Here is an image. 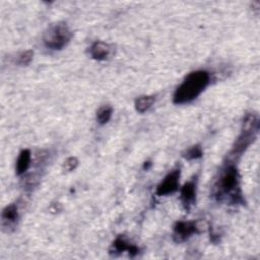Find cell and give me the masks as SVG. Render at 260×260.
Segmentation results:
<instances>
[{
	"label": "cell",
	"instance_id": "4fadbf2b",
	"mask_svg": "<svg viewBox=\"0 0 260 260\" xmlns=\"http://www.w3.org/2000/svg\"><path fill=\"white\" fill-rule=\"evenodd\" d=\"M132 244H129L128 242L123 238V237H118L111 246L110 252L111 253H121V252H124V251H128L130 246Z\"/></svg>",
	"mask_w": 260,
	"mask_h": 260
},
{
	"label": "cell",
	"instance_id": "9a60e30c",
	"mask_svg": "<svg viewBox=\"0 0 260 260\" xmlns=\"http://www.w3.org/2000/svg\"><path fill=\"white\" fill-rule=\"evenodd\" d=\"M33 56H34V52L32 50L23 52V53H21L19 57H17V64H20L22 66L29 65L33 60Z\"/></svg>",
	"mask_w": 260,
	"mask_h": 260
},
{
	"label": "cell",
	"instance_id": "8992f818",
	"mask_svg": "<svg viewBox=\"0 0 260 260\" xmlns=\"http://www.w3.org/2000/svg\"><path fill=\"white\" fill-rule=\"evenodd\" d=\"M198 232L197 223L195 222H178L174 226L173 230V238L177 243L186 241L188 238L191 237L193 234Z\"/></svg>",
	"mask_w": 260,
	"mask_h": 260
},
{
	"label": "cell",
	"instance_id": "e0dca14e",
	"mask_svg": "<svg viewBox=\"0 0 260 260\" xmlns=\"http://www.w3.org/2000/svg\"><path fill=\"white\" fill-rule=\"evenodd\" d=\"M150 166H151V163L150 162H146L145 165H144V169L145 170H149L150 168Z\"/></svg>",
	"mask_w": 260,
	"mask_h": 260
},
{
	"label": "cell",
	"instance_id": "ba28073f",
	"mask_svg": "<svg viewBox=\"0 0 260 260\" xmlns=\"http://www.w3.org/2000/svg\"><path fill=\"white\" fill-rule=\"evenodd\" d=\"M90 53L92 57L98 61L105 60L109 57L111 53V47L107 43L98 41L92 45L90 49Z\"/></svg>",
	"mask_w": 260,
	"mask_h": 260
},
{
	"label": "cell",
	"instance_id": "277c9868",
	"mask_svg": "<svg viewBox=\"0 0 260 260\" xmlns=\"http://www.w3.org/2000/svg\"><path fill=\"white\" fill-rule=\"evenodd\" d=\"M73 33L65 23L51 26L44 34V45L51 50H61L72 40Z\"/></svg>",
	"mask_w": 260,
	"mask_h": 260
},
{
	"label": "cell",
	"instance_id": "8fae6325",
	"mask_svg": "<svg viewBox=\"0 0 260 260\" xmlns=\"http://www.w3.org/2000/svg\"><path fill=\"white\" fill-rule=\"evenodd\" d=\"M155 98L153 96H143L135 101V109L137 112L145 113L153 105Z\"/></svg>",
	"mask_w": 260,
	"mask_h": 260
},
{
	"label": "cell",
	"instance_id": "7c38bea8",
	"mask_svg": "<svg viewBox=\"0 0 260 260\" xmlns=\"http://www.w3.org/2000/svg\"><path fill=\"white\" fill-rule=\"evenodd\" d=\"M113 113V109L111 106L107 105V106H103L99 109L98 113H97V120L99 124L104 125L109 122V120L111 119Z\"/></svg>",
	"mask_w": 260,
	"mask_h": 260
},
{
	"label": "cell",
	"instance_id": "30bf717a",
	"mask_svg": "<svg viewBox=\"0 0 260 260\" xmlns=\"http://www.w3.org/2000/svg\"><path fill=\"white\" fill-rule=\"evenodd\" d=\"M31 160H32V154L30 149H23L19 155V158H17L16 161V174L19 176L24 175L25 173L28 171L30 164H31Z\"/></svg>",
	"mask_w": 260,
	"mask_h": 260
},
{
	"label": "cell",
	"instance_id": "2e32d148",
	"mask_svg": "<svg viewBox=\"0 0 260 260\" xmlns=\"http://www.w3.org/2000/svg\"><path fill=\"white\" fill-rule=\"evenodd\" d=\"M78 165V160L75 157H72V158H68L63 165V168L67 171V172H72L74 170L76 169Z\"/></svg>",
	"mask_w": 260,
	"mask_h": 260
},
{
	"label": "cell",
	"instance_id": "3957f363",
	"mask_svg": "<svg viewBox=\"0 0 260 260\" xmlns=\"http://www.w3.org/2000/svg\"><path fill=\"white\" fill-rule=\"evenodd\" d=\"M259 130L258 117L256 114L249 113L245 116L243 120V127L237 141L234 144L231 154L234 157H238L243 153L247 148L254 142Z\"/></svg>",
	"mask_w": 260,
	"mask_h": 260
},
{
	"label": "cell",
	"instance_id": "9c48e42d",
	"mask_svg": "<svg viewBox=\"0 0 260 260\" xmlns=\"http://www.w3.org/2000/svg\"><path fill=\"white\" fill-rule=\"evenodd\" d=\"M19 219V210L15 204L7 205L2 212V223L4 227L14 226Z\"/></svg>",
	"mask_w": 260,
	"mask_h": 260
},
{
	"label": "cell",
	"instance_id": "52a82bcc",
	"mask_svg": "<svg viewBox=\"0 0 260 260\" xmlns=\"http://www.w3.org/2000/svg\"><path fill=\"white\" fill-rule=\"evenodd\" d=\"M180 199L184 209L190 211L196 199V180L192 179L184 184L180 191Z\"/></svg>",
	"mask_w": 260,
	"mask_h": 260
},
{
	"label": "cell",
	"instance_id": "5bb4252c",
	"mask_svg": "<svg viewBox=\"0 0 260 260\" xmlns=\"http://www.w3.org/2000/svg\"><path fill=\"white\" fill-rule=\"evenodd\" d=\"M183 157L188 161L199 159L202 157V149L199 146H194L191 149H189L187 151H185L183 153Z\"/></svg>",
	"mask_w": 260,
	"mask_h": 260
},
{
	"label": "cell",
	"instance_id": "6da1fadb",
	"mask_svg": "<svg viewBox=\"0 0 260 260\" xmlns=\"http://www.w3.org/2000/svg\"><path fill=\"white\" fill-rule=\"evenodd\" d=\"M211 82V75L205 71H196L189 74L179 85L173 98L177 105L187 104L195 100Z\"/></svg>",
	"mask_w": 260,
	"mask_h": 260
},
{
	"label": "cell",
	"instance_id": "5b68a950",
	"mask_svg": "<svg viewBox=\"0 0 260 260\" xmlns=\"http://www.w3.org/2000/svg\"><path fill=\"white\" fill-rule=\"evenodd\" d=\"M180 170L176 169L170 172L164 178V180L157 187V194L159 196H167L175 193L179 189V179H180Z\"/></svg>",
	"mask_w": 260,
	"mask_h": 260
},
{
	"label": "cell",
	"instance_id": "7a4b0ae2",
	"mask_svg": "<svg viewBox=\"0 0 260 260\" xmlns=\"http://www.w3.org/2000/svg\"><path fill=\"white\" fill-rule=\"evenodd\" d=\"M215 195L219 200L229 196L234 203L243 201L239 186V173L235 165L229 164L222 170L215 186Z\"/></svg>",
	"mask_w": 260,
	"mask_h": 260
}]
</instances>
